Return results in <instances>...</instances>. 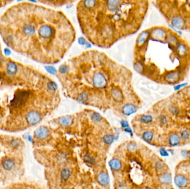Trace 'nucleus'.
Returning <instances> with one entry per match:
<instances>
[{
    "instance_id": "1",
    "label": "nucleus",
    "mask_w": 190,
    "mask_h": 189,
    "mask_svg": "<svg viewBox=\"0 0 190 189\" xmlns=\"http://www.w3.org/2000/svg\"><path fill=\"white\" fill-rule=\"evenodd\" d=\"M148 7L149 0H79L76 17L88 42L109 48L139 31Z\"/></svg>"
},
{
    "instance_id": "2",
    "label": "nucleus",
    "mask_w": 190,
    "mask_h": 189,
    "mask_svg": "<svg viewBox=\"0 0 190 189\" xmlns=\"http://www.w3.org/2000/svg\"><path fill=\"white\" fill-rule=\"evenodd\" d=\"M155 6L169 21L174 16H180L185 21V29L190 28V0H154Z\"/></svg>"
},
{
    "instance_id": "3",
    "label": "nucleus",
    "mask_w": 190,
    "mask_h": 189,
    "mask_svg": "<svg viewBox=\"0 0 190 189\" xmlns=\"http://www.w3.org/2000/svg\"><path fill=\"white\" fill-rule=\"evenodd\" d=\"M29 93L26 91H18L16 93L14 99L12 102L11 105L16 107L23 105L27 99Z\"/></svg>"
},
{
    "instance_id": "4",
    "label": "nucleus",
    "mask_w": 190,
    "mask_h": 189,
    "mask_svg": "<svg viewBox=\"0 0 190 189\" xmlns=\"http://www.w3.org/2000/svg\"><path fill=\"white\" fill-rule=\"evenodd\" d=\"M27 121L29 124L34 125L38 123L41 120L40 114L35 111H31L28 113L26 117Z\"/></svg>"
},
{
    "instance_id": "5",
    "label": "nucleus",
    "mask_w": 190,
    "mask_h": 189,
    "mask_svg": "<svg viewBox=\"0 0 190 189\" xmlns=\"http://www.w3.org/2000/svg\"><path fill=\"white\" fill-rule=\"evenodd\" d=\"M180 78V73L178 71H171L168 72L165 77V80L169 83L176 82Z\"/></svg>"
},
{
    "instance_id": "6",
    "label": "nucleus",
    "mask_w": 190,
    "mask_h": 189,
    "mask_svg": "<svg viewBox=\"0 0 190 189\" xmlns=\"http://www.w3.org/2000/svg\"><path fill=\"white\" fill-rule=\"evenodd\" d=\"M174 182L178 187L184 188L187 185L188 180L184 175L178 174L175 177Z\"/></svg>"
},
{
    "instance_id": "7",
    "label": "nucleus",
    "mask_w": 190,
    "mask_h": 189,
    "mask_svg": "<svg viewBox=\"0 0 190 189\" xmlns=\"http://www.w3.org/2000/svg\"><path fill=\"white\" fill-rule=\"evenodd\" d=\"M49 132L48 129L43 126H41L37 129L35 132L36 136L38 139H45L48 136Z\"/></svg>"
},
{
    "instance_id": "8",
    "label": "nucleus",
    "mask_w": 190,
    "mask_h": 189,
    "mask_svg": "<svg viewBox=\"0 0 190 189\" xmlns=\"http://www.w3.org/2000/svg\"><path fill=\"white\" fill-rule=\"evenodd\" d=\"M180 142H181V138L176 133L172 134L169 136V144L172 147H175L179 145Z\"/></svg>"
},
{
    "instance_id": "9",
    "label": "nucleus",
    "mask_w": 190,
    "mask_h": 189,
    "mask_svg": "<svg viewBox=\"0 0 190 189\" xmlns=\"http://www.w3.org/2000/svg\"><path fill=\"white\" fill-rule=\"evenodd\" d=\"M15 165V162L14 159L9 158L4 160L2 162V166L5 170L10 171L14 168Z\"/></svg>"
},
{
    "instance_id": "10",
    "label": "nucleus",
    "mask_w": 190,
    "mask_h": 189,
    "mask_svg": "<svg viewBox=\"0 0 190 189\" xmlns=\"http://www.w3.org/2000/svg\"><path fill=\"white\" fill-rule=\"evenodd\" d=\"M159 180L163 184H169L172 181V176L168 173H163L159 176Z\"/></svg>"
},
{
    "instance_id": "11",
    "label": "nucleus",
    "mask_w": 190,
    "mask_h": 189,
    "mask_svg": "<svg viewBox=\"0 0 190 189\" xmlns=\"http://www.w3.org/2000/svg\"><path fill=\"white\" fill-rule=\"evenodd\" d=\"M17 71V66L16 63L11 62L7 64V73L10 76H13L16 73Z\"/></svg>"
},
{
    "instance_id": "12",
    "label": "nucleus",
    "mask_w": 190,
    "mask_h": 189,
    "mask_svg": "<svg viewBox=\"0 0 190 189\" xmlns=\"http://www.w3.org/2000/svg\"><path fill=\"white\" fill-rule=\"evenodd\" d=\"M136 107L132 104H127L122 108V112L125 115H131L136 112Z\"/></svg>"
},
{
    "instance_id": "13",
    "label": "nucleus",
    "mask_w": 190,
    "mask_h": 189,
    "mask_svg": "<svg viewBox=\"0 0 190 189\" xmlns=\"http://www.w3.org/2000/svg\"><path fill=\"white\" fill-rule=\"evenodd\" d=\"M112 96L114 100L117 102H121L123 99V94L118 88H114L112 91Z\"/></svg>"
},
{
    "instance_id": "14",
    "label": "nucleus",
    "mask_w": 190,
    "mask_h": 189,
    "mask_svg": "<svg viewBox=\"0 0 190 189\" xmlns=\"http://www.w3.org/2000/svg\"><path fill=\"white\" fill-rule=\"evenodd\" d=\"M98 180L99 182L102 185H106L109 183L110 179L108 175L106 173H101L98 176Z\"/></svg>"
},
{
    "instance_id": "15",
    "label": "nucleus",
    "mask_w": 190,
    "mask_h": 189,
    "mask_svg": "<svg viewBox=\"0 0 190 189\" xmlns=\"http://www.w3.org/2000/svg\"><path fill=\"white\" fill-rule=\"evenodd\" d=\"M110 165L114 170H119L121 168V163L119 160L115 159L110 162Z\"/></svg>"
},
{
    "instance_id": "16",
    "label": "nucleus",
    "mask_w": 190,
    "mask_h": 189,
    "mask_svg": "<svg viewBox=\"0 0 190 189\" xmlns=\"http://www.w3.org/2000/svg\"><path fill=\"white\" fill-rule=\"evenodd\" d=\"M60 122L63 126H68L71 125L72 123V118H71L70 117L65 116L60 119Z\"/></svg>"
},
{
    "instance_id": "17",
    "label": "nucleus",
    "mask_w": 190,
    "mask_h": 189,
    "mask_svg": "<svg viewBox=\"0 0 190 189\" xmlns=\"http://www.w3.org/2000/svg\"><path fill=\"white\" fill-rule=\"evenodd\" d=\"M142 138H143V139L145 140V141L150 142L153 139L154 134L151 132L147 131V132H145L143 134Z\"/></svg>"
},
{
    "instance_id": "18",
    "label": "nucleus",
    "mask_w": 190,
    "mask_h": 189,
    "mask_svg": "<svg viewBox=\"0 0 190 189\" xmlns=\"http://www.w3.org/2000/svg\"><path fill=\"white\" fill-rule=\"evenodd\" d=\"M70 171L69 169H64L61 172V178L63 180H67L70 176Z\"/></svg>"
},
{
    "instance_id": "19",
    "label": "nucleus",
    "mask_w": 190,
    "mask_h": 189,
    "mask_svg": "<svg viewBox=\"0 0 190 189\" xmlns=\"http://www.w3.org/2000/svg\"><path fill=\"white\" fill-rule=\"evenodd\" d=\"M140 120H141V121L143 123L148 124V123H151L152 121L153 118L151 115H142L141 117V118H140Z\"/></svg>"
},
{
    "instance_id": "20",
    "label": "nucleus",
    "mask_w": 190,
    "mask_h": 189,
    "mask_svg": "<svg viewBox=\"0 0 190 189\" xmlns=\"http://www.w3.org/2000/svg\"><path fill=\"white\" fill-rule=\"evenodd\" d=\"M150 20L152 23H157L160 21V17L155 12L152 13L150 17Z\"/></svg>"
},
{
    "instance_id": "21",
    "label": "nucleus",
    "mask_w": 190,
    "mask_h": 189,
    "mask_svg": "<svg viewBox=\"0 0 190 189\" xmlns=\"http://www.w3.org/2000/svg\"><path fill=\"white\" fill-rule=\"evenodd\" d=\"M190 134L187 130H183L181 133V138L184 140H188L190 138Z\"/></svg>"
},
{
    "instance_id": "22",
    "label": "nucleus",
    "mask_w": 190,
    "mask_h": 189,
    "mask_svg": "<svg viewBox=\"0 0 190 189\" xmlns=\"http://www.w3.org/2000/svg\"><path fill=\"white\" fill-rule=\"evenodd\" d=\"M104 140L105 143L107 144H111L113 141V138L111 135H107L104 137Z\"/></svg>"
},
{
    "instance_id": "23",
    "label": "nucleus",
    "mask_w": 190,
    "mask_h": 189,
    "mask_svg": "<svg viewBox=\"0 0 190 189\" xmlns=\"http://www.w3.org/2000/svg\"><path fill=\"white\" fill-rule=\"evenodd\" d=\"M87 98H88V97H87L86 94L81 93L78 96V99L79 101H80L81 102H86L87 100Z\"/></svg>"
},
{
    "instance_id": "24",
    "label": "nucleus",
    "mask_w": 190,
    "mask_h": 189,
    "mask_svg": "<svg viewBox=\"0 0 190 189\" xmlns=\"http://www.w3.org/2000/svg\"><path fill=\"white\" fill-rule=\"evenodd\" d=\"M169 111L171 112V113H172V114H178V112H179V110L178 109V108L176 106H174V105L171 106L169 107Z\"/></svg>"
},
{
    "instance_id": "25",
    "label": "nucleus",
    "mask_w": 190,
    "mask_h": 189,
    "mask_svg": "<svg viewBox=\"0 0 190 189\" xmlns=\"http://www.w3.org/2000/svg\"><path fill=\"white\" fill-rule=\"evenodd\" d=\"M159 121L161 124H162L163 125H165L166 124H167V118L164 116V115H161L160 117H159Z\"/></svg>"
},
{
    "instance_id": "26",
    "label": "nucleus",
    "mask_w": 190,
    "mask_h": 189,
    "mask_svg": "<svg viewBox=\"0 0 190 189\" xmlns=\"http://www.w3.org/2000/svg\"><path fill=\"white\" fill-rule=\"evenodd\" d=\"M181 155L185 158H189L190 157V152L186 150H183L181 151Z\"/></svg>"
},
{
    "instance_id": "27",
    "label": "nucleus",
    "mask_w": 190,
    "mask_h": 189,
    "mask_svg": "<svg viewBox=\"0 0 190 189\" xmlns=\"http://www.w3.org/2000/svg\"><path fill=\"white\" fill-rule=\"evenodd\" d=\"M160 153L161 155L162 156H169V153H167V151L164 148L160 149Z\"/></svg>"
},
{
    "instance_id": "28",
    "label": "nucleus",
    "mask_w": 190,
    "mask_h": 189,
    "mask_svg": "<svg viewBox=\"0 0 190 189\" xmlns=\"http://www.w3.org/2000/svg\"><path fill=\"white\" fill-rule=\"evenodd\" d=\"M156 168L158 170H162L165 168L164 164L162 163V162H159L157 163Z\"/></svg>"
},
{
    "instance_id": "29",
    "label": "nucleus",
    "mask_w": 190,
    "mask_h": 189,
    "mask_svg": "<svg viewBox=\"0 0 190 189\" xmlns=\"http://www.w3.org/2000/svg\"><path fill=\"white\" fill-rule=\"evenodd\" d=\"M46 69L49 73H51V74H54L56 72L55 69L54 68H53L52 67H47L46 68Z\"/></svg>"
},
{
    "instance_id": "30",
    "label": "nucleus",
    "mask_w": 190,
    "mask_h": 189,
    "mask_svg": "<svg viewBox=\"0 0 190 189\" xmlns=\"http://www.w3.org/2000/svg\"><path fill=\"white\" fill-rule=\"evenodd\" d=\"M84 159L86 160V162H88V163H90V164H93V162H94V160L92 158H91L90 156H85Z\"/></svg>"
},
{
    "instance_id": "31",
    "label": "nucleus",
    "mask_w": 190,
    "mask_h": 189,
    "mask_svg": "<svg viewBox=\"0 0 190 189\" xmlns=\"http://www.w3.org/2000/svg\"><path fill=\"white\" fill-rule=\"evenodd\" d=\"M49 87L50 89L52 90H55L56 89V84H55L54 82H49V83L48 84Z\"/></svg>"
},
{
    "instance_id": "32",
    "label": "nucleus",
    "mask_w": 190,
    "mask_h": 189,
    "mask_svg": "<svg viewBox=\"0 0 190 189\" xmlns=\"http://www.w3.org/2000/svg\"><path fill=\"white\" fill-rule=\"evenodd\" d=\"M128 149H129L130 150H131V151H134V150L136 149V147L135 144H134L133 143H131L130 144H129V145H128Z\"/></svg>"
},
{
    "instance_id": "33",
    "label": "nucleus",
    "mask_w": 190,
    "mask_h": 189,
    "mask_svg": "<svg viewBox=\"0 0 190 189\" xmlns=\"http://www.w3.org/2000/svg\"><path fill=\"white\" fill-rule=\"evenodd\" d=\"M187 84L186 83H185V84H179V85H177L175 87V91H177V90H179L180 89H181V88H182L183 87H185V85H186Z\"/></svg>"
},
{
    "instance_id": "34",
    "label": "nucleus",
    "mask_w": 190,
    "mask_h": 189,
    "mask_svg": "<svg viewBox=\"0 0 190 189\" xmlns=\"http://www.w3.org/2000/svg\"><path fill=\"white\" fill-rule=\"evenodd\" d=\"M3 52H4V54L6 56H10L11 54V50L9 49V48H5V49H4Z\"/></svg>"
},
{
    "instance_id": "35",
    "label": "nucleus",
    "mask_w": 190,
    "mask_h": 189,
    "mask_svg": "<svg viewBox=\"0 0 190 189\" xmlns=\"http://www.w3.org/2000/svg\"><path fill=\"white\" fill-rule=\"evenodd\" d=\"M121 124L122 126H123L124 128H126L127 126H128V124L127 123L126 121H123L122 123H121Z\"/></svg>"
},
{
    "instance_id": "36",
    "label": "nucleus",
    "mask_w": 190,
    "mask_h": 189,
    "mask_svg": "<svg viewBox=\"0 0 190 189\" xmlns=\"http://www.w3.org/2000/svg\"><path fill=\"white\" fill-rule=\"evenodd\" d=\"M100 118V117L99 116V115L98 114H94V115H93V119H95V120H99V118Z\"/></svg>"
},
{
    "instance_id": "37",
    "label": "nucleus",
    "mask_w": 190,
    "mask_h": 189,
    "mask_svg": "<svg viewBox=\"0 0 190 189\" xmlns=\"http://www.w3.org/2000/svg\"><path fill=\"white\" fill-rule=\"evenodd\" d=\"M22 1V0H17V1H18V2H20V1Z\"/></svg>"
}]
</instances>
